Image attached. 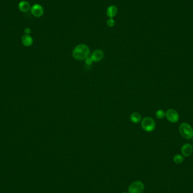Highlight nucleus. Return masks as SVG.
Here are the masks:
<instances>
[{
    "instance_id": "1",
    "label": "nucleus",
    "mask_w": 193,
    "mask_h": 193,
    "mask_svg": "<svg viewBox=\"0 0 193 193\" xmlns=\"http://www.w3.org/2000/svg\"><path fill=\"white\" fill-rule=\"evenodd\" d=\"M91 51L85 44H79L75 47L73 51V57L78 61L85 60L89 57Z\"/></svg>"
},
{
    "instance_id": "2",
    "label": "nucleus",
    "mask_w": 193,
    "mask_h": 193,
    "mask_svg": "<svg viewBox=\"0 0 193 193\" xmlns=\"http://www.w3.org/2000/svg\"><path fill=\"white\" fill-rule=\"evenodd\" d=\"M179 132L181 136L187 140L193 137V129L188 123H182L179 127Z\"/></svg>"
},
{
    "instance_id": "3",
    "label": "nucleus",
    "mask_w": 193,
    "mask_h": 193,
    "mask_svg": "<svg viewBox=\"0 0 193 193\" xmlns=\"http://www.w3.org/2000/svg\"><path fill=\"white\" fill-rule=\"evenodd\" d=\"M155 126L154 120L150 117H145L141 120V126L146 132H150L153 131Z\"/></svg>"
},
{
    "instance_id": "4",
    "label": "nucleus",
    "mask_w": 193,
    "mask_h": 193,
    "mask_svg": "<svg viewBox=\"0 0 193 193\" xmlns=\"http://www.w3.org/2000/svg\"><path fill=\"white\" fill-rule=\"evenodd\" d=\"M145 189V185L141 181H135L130 184L128 188L129 193H142Z\"/></svg>"
},
{
    "instance_id": "5",
    "label": "nucleus",
    "mask_w": 193,
    "mask_h": 193,
    "mask_svg": "<svg viewBox=\"0 0 193 193\" xmlns=\"http://www.w3.org/2000/svg\"><path fill=\"white\" fill-rule=\"evenodd\" d=\"M165 116L167 120L172 123H176L179 120V115L178 112L172 108L169 109L167 111L165 112Z\"/></svg>"
},
{
    "instance_id": "6",
    "label": "nucleus",
    "mask_w": 193,
    "mask_h": 193,
    "mask_svg": "<svg viewBox=\"0 0 193 193\" xmlns=\"http://www.w3.org/2000/svg\"><path fill=\"white\" fill-rule=\"evenodd\" d=\"M103 57H104L103 52L100 49H97L94 50L92 53V55L90 57L92 58L93 62H98L102 60Z\"/></svg>"
},
{
    "instance_id": "7",
    "label": "nucleus",
    "mask_w": 193,
    "mask_h": 193,
    "mask_svg": "<svg viewBox=\"0 0 193 193\" xmlns=\"http://www.w3.org/2000/svg\"><path fill=\"white\" fill-rule=\"evenodd\" d=\"M32 14L36 17H40L43 14V7L41 5L35 4L33 5L31 9Z\"/></svg>"
},
{
    "instance_id": "8",
    "label": "nucleus",
    "mask_w": 193,
    "mask_h": 193,
    "mask_svg": "<svg viewBox=\"0 0 193 193\" xmlns=\"http://www.w3.org/2000/svg\"><path fill=\"white\" fill-rule=\"evenodd\" d=\"M193 152V146L190 144L183 145L181 148V153L185 157H188L192 154Z\"/></svg>"
},
{
    "instance_id": "9",
    "label": "nucleus",
    "mask_w": 193,
    "mask_h": 193,
    "mask_svg": "<svg viewBox=\"0 0 193 193\" xmlns=\"http://www.w3.org/2000/svg\"><path fill=\"white\" fill-rule=\"evenodd\" d=\"M118 12V9L116 6L111 5L106 10L107 16L109 18H113L116 16Z\"/></svg>"
},
{
    "instance_id": "10",
    "label": "nucleus",
    "mask_w": 193,
    "mask_h": 193,
    "mask_svg": "<svg viewBox=\"0 0 193 193\" xmlns=\"http://www.w3.org/2000/svg\"><path fill=\"white\" fill-rule=\"evenodd\" d=\"M130 120L133 123H138L142 120V117L140 113L137 112H135L131 114L130 116Z\"/></svg>"
},
{
    "instance_id": "11",
    "label": "nucleus",
    "mask_w": 193,
    "mask_h": 193,
    "mask_svg": "<svg viewBox=\"0 0 193 193\" xmlns=\"http://www.w3.org/2000/svg\"><path fill=\"white\" fill-rule=\"evenodd\" d=\"M19 9L22 12H27L31 9V6L28 2L23 1L19 4Z\"/></svg>"
},
{
    "instance_id": "12",
    "label": "nucleus",
    "mask_w": 193,
    "mask_h": 193,
    "mask_svg": "<svg viewBox=\"0 0 193 193\" xmlns=\"http://www.w3.org/2000/svg\"><path fill=\"white\" fill-rule=\"evenodd\" d=\"M22 43H23V45H24L26 46H31L32 44V43H33L32 38L30 36H29L28 34L24 35L22 37Z\"/></svg>"
},
{
    "instance_id": "13",
    "label": "nucleus",
    "mask_w": 193,
    "mask_h": 193,
    "mask_svg": "<svg viewBox=\"0 0 193 193\" xmlns=\"http://www.w3.org/2000/svg\"><path fill=\"white\" fill-rule=\"evenodd\" d=\"M183 160H184V158L181 155L176 154L174 156V162L176 164H181L183 162Z\"/></svg>"
},
{
    "instance_id": "14",
    "label": "nucleus",
    "mask_w": 193,
    "mask_h": 193,
    "mask_svg": "<svg viewBox=\"0 0 193 193\" xmlns=\"http://www.w3.org/2000/svg\"><path fill=\"white\" fill-rule=\"evenodd\" d=\"M155 115L157 118L161 119H163L164 116H165V113L163 110H159L156 112Z\"/></svg>"
},
{
    "instance_id": "15",
    "label": "nucleus",
    "mask_w": 193,
    "mask_h": 193,
    "mask_svg": "<svg viewBox=\"0 0 193 193\" xmlns=\"http://www.w3.org/2000/svg\"><path fill=\"white\" fill-rule=\"evenodd\" d=\"M115 24V21L113 18H109L107 20V25L109 27H113Z\"/></svg>"
},
{
    "instance_id": "16",
    "label": "nucleus",
    "mask_w": 193,
    "mask_h": 193,
    "mask_svg": "<svg viewBox=\"0 0 193 193\" xmlns=\"http://www.w3.org/2000/svg\"><path fill=\"white\" fill-rule=\"evenodd\" d=\"M85 62L87 65H91L93 62L92 61V58L88 57L85 59Z\"/></svg>"
},
{
    "instance_id": "17",
    "label": "nucleus",
    "mask_w": 193,
    "mask_h": 193,
    "mask_svg": "<svg viewBox=\"0 0 193 193\" xmlns=\"http://www.w3.org/2000/svg\"><path fill=\"white\" fill-rule=\"evenodd\" d=\"M24 32L27 34H28L31 32V30L29 28H26L25 29H24Z\"/></svg>"
},
{
    "instance_id": "18",
    "label": "nucleus",
    "mask_w": 193,
    "mask_h": 193,
    "mask_svg": "<svg viewBox=\"0 0 193 193\" xmlns=\"http://www.w3.org/2000/svg\"><path fill=\"white\" fill-rule=\"evenodd\" d=\"M126 193V192H124V193Z\"/></svg>"
}]
</instances>
